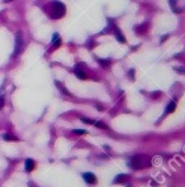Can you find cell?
Here are the masks:
<instances>
[{"instance_id":"6da1fadb","label":"cell","mask_w":185,"mask_h":187,"mask_svg":"<svg viewBox=\"0 0 185 187\" xmlns=\"http://www.w3.org/2000/svg\"><path fill=\"white\" fill-rule=\"evenodd\" d=\"M128 166L132 169H142V168H147L151 166V159L147 157L146 154H138L132 157L131 161L128 162Z\"/></svg>"},{"instance_id":"9a60e30c","label":"cell","mask_w":185,"mask_h":187,"mask_svg":"<svg viewBox=\"0 0 185 187\" xmlns=\"http://www.w3.org/2000/svg\"><path fill=\"white\" fill-rule=\"evenodd\" d=\"M75 134H86V130H83V129H75L74 130Z\"/></svg>"},{"instance_id":"52a82bcc","label":"cell","mask_w":185,"mask_h":187,"mask_svg":"<svg viewBox=\"0 0 185 187\" xmlns=\"http://www.w3.org/2000/svg\"><path fill=\"white\" fill-rule=\"evenodd\" d=\"M115 37H117V39H118V41H119V42H122V43H124V42H125V39H124V37L122 35V33H121L119 31H118V29H117V31H115Z\"/></svg>"},{"instance_id":"e0dca14e","label":"cell","mask_w":185,"mask_h":187,"mask_svg":"<svg viewBox=\"0 0 185 187\" xmlns=\"http://www.w3.org/2000/svg\"><path fill=\"white\" fill-rule=\"evenodd\" d=\"M133 73H135V70H131L129 71V77H131V80H133Z\"/></svg>"},{"instance_id":"8992f818","label":"cell","mask_w":185,"mask_h":187,"mask_svg":"<svg viewBox=\"0 0 185 187\" xmlns=\"http://www.w3.org/2000/svg\"><path fill=\"white\" fill-rule=\"evenodd\" d=\"M175 109H176V102H175V101H170V102H169V105H167L166 111L170 114V113H174Z\"/></svg>"},{"instance_id":"5bb4252c","label":"cell","mask_w":185,"mask_h":187,"mask_svg":"<svg viewBox=\"0 0 185 187\" xmlns=\"http://www.w3.org/2000/svg\"><path fill=\"white\" fill-rule=\"evenodd\" d=\"M57 39H60V35H58V33H55V34L52 35V44H53Z\"/></svg>"},{"instance_id":"7a4b0ae2","label":"cell","mask_w":185,"mask_h":187,"mask_svg":"<svg viewBox=\"0 0 185 187\" xmlns=\"http://www.w3.org/2000/svg\"><path fill=\"white\" fill-rule=\"evenodd\" d=\"M65 11H66V8L62 3L57 1V3L52 4V17L53 18H56V19L62 18L65 15Z\"/></svg>"},{"instance_id":"8fae6325","label":"cell","mask_w":185,"mask_h":187,"mask_svg":"<svg viewBox=\"0 0 185 187\" xmlns=\"http://www.w3.org/2000/svg\"><path fill=\"white\" fill-rule=\"evenodd\" d=\"M3 138L5 139V140H14V142H17V138L15 137H12V135H9V134H4V135H3Z\"/></svg>"},{"instance_id":"2e32d148","label":"cell","mask_w":185,"mask_h":187,"mask_svg":"<svg viewBox=\"0 0 185 187\" xmlns=\"http://www.w3.org/2000/svg\"><path fill=\"white\" fill-rule=\"evenodd\" d=\"M4 106V98L3 96H0V109H1Z\"/></svg>"},{"instance_id":"7c38bea8","label":"cell","mask_w":185,"mask_h":187,"mask_svg":"<svg viewBox=\"0 0 185 187\" xmlns=\"http://www.w3.org/2000/svg\"><path fill=\"white\" fill-rule=\"evenodd\" d=\"M94 124L97 125L98 128H101V129H108V126H107V125H105L104 123H101V121H95Z\"/></svg>"},{"instance_id":"3957f363","label":"cell","mask_w":185,"mask_h":187,"mask_svg":"<svg viewBox=\"0 0 185 187\" xmlns=\"http://www.w3.org/2000/svg\"><path fill=\"white\" fill-rule=\"evenodd\" d=\"M22 49H23V39H22V34L18 32L15 35V49H14V55H19Z\"/></svg>"},{"instance_id":"30bf717a","label":"cell","mask_w":185,"mask_h":187,"mask_svg":"<svg viewBox=\"0 0 185 187\" xmlns=\"http://www.w3.org/2000/svg\"><path fill=\"white\" fill-rule=\"evenodd\" d=\"M56 85L58 86V88H60V90H61V91H62L63 94H66V95H69V96H70V92H69L67 90H66V88H65V87H63V86L60 84V82H56Z\"/></svg>"},{"instance_id":"5b68a950","label":"cell","mask_w":185,"mask_h":187,"mask_svg":"<svg viewBox=\"0 0 185 187\" xmlns=\"http://www.w3.org/2000/svg\"><path fill=\"white\" fill-rule=\"evenodd\" d=\"M33 168H34V162H33V159L28 158L25 161V171L27 172H31V171H33Z\"/></svg>"},{"instance_id":"277c9868","label":"cell","mask_w":185,"mask_h":187,"mask_svg":"<svg viewBox=\"0 0 185 187\" xmlns=\"http://www.w3.org/2000/svg\"><path fill=\"white\" fill-rule=\"evenodd\" d=\"M83 177H84V179L87 183H90V185L97 183V177H95L93 173H90V172H85V173H83Z\"/></svg>"},{"instance_id":"4fadbf2b","label":"cell","mask_w":185,"mask_h":187,"mask_svg":"<svg viewBox=\"0 0 185 187\" xmlns=\"http://www.w3.org/2000/svg\"><path fill=\"white\" fill-rule=\"evenodd\" d=\"M81 121L86 123V124H94L95 123L94 120H91V119H87V118H81Z\"/></svg>"},{"instance_id":"ac0fdd59","label":"cell","mask_w":185,"mask_h":187,"mask_svg":"<svg viewBox=\"0 0 185 187\" xmlns=\"http://www.w3.org/2000/svg\"><path fill=\"white\" fill-rule=\"evenodd\" d=\"M6 1H9V0H6Z\"/></svg>"},{"instance_id":"ba28073f","label":"cell","mask_w":185,"mask_h":187,"mask_svg":"<svg viewBox=\"0 0 185 187\" xmlns=\"http://www.w3.org/2000/svg\"><path fill=\"white\" fill-rule=\"evenodd\" d=\"M76 76H77L80 80H85V78H86V73H85V72H83V71H79V70H76Z\"/></svg>"},{"instance_id":"9c48e42d","label":"cell","mask_w":185,"mask_h":187,"mask_svg":"<svg viewBox=\"0 0 185 187\" xmlns=\"http://www.w3.org/2000/svg\"><path fill=\"white\" fill-rule=\"evenodd\" d=\"M99 63L103 67H109L110 66V61H108V59H99Z\"/></svg>"}]
</instances>
